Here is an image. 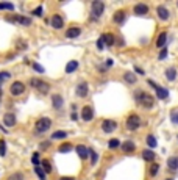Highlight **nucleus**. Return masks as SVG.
<instances>
[{"mask_svg":"<svg viewBox=\"0 0 178 180\" xmlns=\"http://www.w3.org/2000/svg\"><path fill=\"white\" fill-rule=\"evenodd\" d=\"M50 146H52L50 141H42V143L39 144V150H45V149H49Z\"/></svg>","mask_w":178,"mask_h":180,"instance_id":"obj_38","label":"nucleus"},{"mask_svg":"<svg viewBox=\"0 0 178 180\" xmlns=\"http://www.w3.org/2000/svg\"><path fill=\"white\" fill-rule=\"evenodd\" d=\"M92 117H94V110H92L91 107L86 105V107L81 108V119H83L85 122L92 121Z\"/></svg>","mask_w":178,"mask_h":180,"instance_id":"obj_10","label":"nucleus"},{"mask_svg":"<svg viewBox=\"0 0 178 180\" xmlns=\"http://www.w3.org/2000/svg\"><path fill=\"white\" fill-rule=\"evenodd\" d=\"M134 100H136V103L142 105L144 108H152L153 103H155L153 96H150V94L145 93V91H136V93H134Z\"/></svg>","mask_w":178,"mask_h":180,"instance_id":"obj_1","label":"nucleus"},{"mask_svg":"<svg viewBox=\"0 0 178 180\" xmlns=\"http://www.w3.org/2000/svg\"><path fill=\"white\" fill-rule=\"evenodd\" d=\"M148 85L155 88L158 99H167V97H169V91H167V89H166V88H162V86H159V85H156L153 80H148Z\"/></svg>","mask_w":178,"mask_h":180,"instance_id":"obj_7","label":"nucleus"},{"mask_svg":"<svg viewBox=\"0 0 178 180\" xmlns=\"http://www.w3.org/2000/svg\"><path fill=\"white\" fill-rule=\"evenodd\" d=\"M167 57V49H161V52H159V55H158V58L159 60H164Z\"/></svg>","mask_w":178,"mask_h":180,"instance_id":"obj_45","label":"nucleus"},{"mask_svg":"<svg viewBox=\"0 0 178 180\" xmlns=\"http://www.w3.org/2000/svg\"><path fill=\"white\" fill-rule=\"evenodd\" d=\"M103 11H105V3H103V2H100V0H95V2H92V5H91V13H92L94 17H100L102 14H103Z\"/></svg>","mask_w":178,"mask_h":180,"instance_id":"obj_5","label":"nucleus"},{"mask_svg":"<svg viewBox=\"0 0 178 180\" xmlns=\"http://www.w3.org/2000/svg\"><path fill=\"white\" fill-rule=\"evenodd\" d=\"M6 155V143L5 140H0V157H5Z\"/></svg>","mask_w":178,"mask_h":180,"instance_id":"obj_37","label":"nucleus"},{"mask_svg":"<svg viewBox=\"0 0 178 180\" xmlns=\"http://www.w3.org/2000/svg\"><path fill=\"white\" fill-rule=\"evenodd\" d=\"M33 69H35V71H38L39 74H44V72H45V69L41 66L39 63H33Z\"/></svg>","mask_w":178,"mask_h":180,"instance_id":"obj_39","label":"nucleus"},{"mask_svg":"<svg viewBox=\"0 0 178 180\" xmlns=\"http://www.w3.org/2000/svg\"><path fill=\"white\" fill-rule=\"evenodd\" d=\"M166 41H167V33L166 31H162L158 39H156V47H159V49H164V44H166Z\"/></svg>","mask_w":178,"mask_h":180,"instance_id":"obj_23","label":"nucleus"},{"mask_svg":"<svg viewBox=\"0 0 178 180\" xmlns=\"http://www.w3.org/2000/svg\"><path fill=\"white\" fill-rule=\"evenodd\" d=\"M158 171H159V164H158V163H153L152 168H150V176L155 177L156 174H158Z\"/></svg>","mask_w":178,"mask_h":180,"instance_id":"obj_35","label":"nucleus"},{"mask_svg":"<svg viewBox=\"0 0 178 180\" xmlns=\"http://www.w3.org/2000/svg\"><path fill=\"white\" fill-rule=\"evenodd\" d=\"M103 47H105L103 39H102V38H99V41H97V49H99V50H103Z\"/></svg>","mask_w":178,"mask_h":180,"instance_id":"obj_46","label":"nucleus"},{"mask_svg":"<svg viewBox=\"0 0 178 180\" xmlns=\"http://www.w3.org/2000/svg\"><path fill=\"white\" fill-rule=\"evenodd\" d=\"M156 13H158V17H159L161 20H167V19L170 17V11H169L164 5H159L158 8H156Z\"/></svg>","mask_w":178,"mask_h":180,"instance_id":"obj_17","label":"nucleus"},{"mask_svg":"<svg viewBox=\"0 0 178 180\" xmlns=\"http://www.w3.org/2000/svg\"><path fill=\"white\" fill-rule=\"evenodd\" d=\"M134 69H136V72H138V74H142V75H144V71H142L141 67H134Z\"/></svg>","mask_w":178,"mask_h":180,"instance_id":"obj_49","label":"nucleus"},{"mask_svg":"<svg viewBox=\"0 0 178 180\" xmlns=\"http://www.w3.org/2000/svg\"><path fill=\"white\" fill-rule=\"evenodd\" d=\"M100 38L103 39L105 46H108V47H111V46H114V44H116V36H114L113 33H105V34H102Z\"/></svg>","mask_w":178,"mask_h":180,"instance_id":"obj_19","label":"nucleus"},{"mask_svg":"<svg viewBox=\"0 0 178 180\" xmlns=\"http://www.w3.org/2000/svg\"><path fill=\"white\" fill-rule=\"evenodd\" d=\"M89 94V85L86 81H81L78 83V86H77V96L78 97H86V96Z\"/></svg>","mask_w":178,"mask_h":180,"instance_id":"obj_11","label":"nucleus"},{"mask_svg":"<svg viewBox=\"0 0 178 180\" xmlns=\"http://www.w3.org/2000/svg\"><path fill=\"white\" fill-rule=\"evenodd\" d=\"M59 180H75L73 177H61Z\"/></svg>","mask_w":178,"mask_h":180,"instance_id":"obj_50","label":"nucleus"},{"mask_svg":"<svg viewBox=\"0 0 178 180\" xmlns=\"http://www.w3.org/2000/svg\"><path fill=\"white\" fill-rule=\"evenodd\" d=\"M50 25L53 27V28L59 30V28H63V27H64V20H63V17H61L59 14H55L50 19Z\"/></svg>","mask_w":178,"mask_h":180,"instance_id":"obj_14","label":"nucleus"},{"mask_svg":"<svg viewBox=\"0 0 178 180\" xmlns=\"http://www.w3.org/2000/svg\"><path fill=\"white\" fill-rule=\"evenodd\" d=\"M166 180H172V179H166Z\"/></svg>","mask_w":178,"mask_h":180,"instance_id":"obj_51","label":"nucleus"},{"mask_svg":"<svg viewBox=\"0 0 178 180\" xmlns=\"http://www.w3.org/2000/svg\"><path fill=\"white\" fill-rule=\"evenodd\" d=\"M116 128H117V122L113 121V119H105L102 122V130H103L105 133H113Z\"/></svg>","mask_w":178,"mask_h":180,"instance_id":"obj_9","label":"nucleus"},{"mask_svg":"<svg viewBox=\"0 0 178 180\" xmlns=\"http://www.w3.org/2000/svg\"><path fill=\"white\" fill-rule=\"evenodd\" d=\"M142 158L145 161H155V152L153 150H144L142 152Z\"/></svg>","mask_w":178,"mask_h":180,"instance_id":"obj_27","label":"nucleus"},{"mask_svg":"<svg viewBox=\"0 0 178 180\" xmlns=\"http://www.w3.org/2000/svg\"><path fill=\"white\" fill-rule=\"evenodd\" d=\"M166 78H167L169 81H174V80L177 78V69H175V67L166 69Z\"/></svg>","mask_w":178,"mask_h":180,"instance_id":"obj_26","label":"nucleus"},{"mask_svg":"<svg viewBox=\"0 0 178 180\" xmlns=\"http://www.w3.org/2000/svg\"><path fill=\"white\" fill-rule=\"evenodd\" d=\"M113 64H114V61H113L111 58H108V60H106V67H111Z\"/></svg>","mask_w":178,"mask_h":180,"instance_id":"obj_48","label":"nucleus"},{"mask_svg":"<svg viewBox=\"0 0 178 180\" xmlns=\"http://www.w3.org/2000/svg\"><path fill=\"white\" fill-rule=\"evenodd\" d=\"M120 147H122V150L125 152V154H133V152L136 150V144L133 143V141H125L124 144H120Z\"/></svg>","mask_w":178,"mask_h":180,"instance_id":"obj_20","label":"nucleus"},{"mask_svg":"<svg viewBox=\"0 0 178 180\" xmlns=\"http://www.w3.org/2000/svg\"><path fill=\"white\" fill-rule=\"evenodd\" d=\"M77 67H78V61H75V60L69 61L66 64V74H72L73 71H77Z\"/></svg>","mask_w":178,"mask_h":180,"instance_id":"obj_25","label":"nucleus"},{"mask_svg":"<svg viewBox=\"0 0 178 180\" xmlns=\"http://www.w3.org/2000/svg\"><path fill=\"white\" fill-rule=\"evenodd\" d=\"M75 150H77L78 157L81 158V160H86V158L89 157V154H91V149H88L86 146H83V144H78L77 147H75Z\"/></svg>","mask_w":178,"mask_h":180,"instance_id":"obj_15","label":"nucleus"},{"mask_svg":"<svg viewBox=\"0 0 178 180\" xmlns=\"http://www.w3.org/2000/svg\"><path fill=\"white\" fill-rule=\"evenodd\" d=\"M89 155H91V163H92V164H95V163H97V158H99V155L95 154V150H92V149H91V154H89Z\"/></svg>","mask_w":178,"mask_h":180,"instance_id":"obj_40","label":"nucleus"},{"mask_svg":"<svg viewBox=\"0 0 178 180\" xmlns=\"http://www.w3.org/2000/svg\"><path fill=\"white\" fill-rule=\"evenodd\" d=\"M125 19H127V13H125L124 10L116 11V13H114V16H113V20H114V22L117 24V25H124Z\"/></svg>","mask_w":178,"mask_h":180,"instance_id":"obj_12","label":"nucleus"},{"mask_svg":"<svg viewBox=\"0 0 178 180\" xmlns=\"http://www.w3.org/2000/svg\"><path fill=\"white\" fill-rule=\"evenodd\" d=\"M24 91H25V85H24L22 81L11 83V88H10L11 96H20V94H24Z\"/></svg>","mask_w":178,"mask_h":180,"instance_id":"obj_8","label":"nucleus"},{"mask_svg":"<svg viewBox=\"0 0 178 180\" xmlns=\"http://www.w3.org/2000/svg\"><path fill=\"white\" fill-rule=\"evenodd\" d=\"M16 122H17V119H16V114L14 113H5V116H3V124H5V125L14 127Z\"/></svg>","mask_w":178,"mask_h":180,"instance_id":"obj_16","label":"nucleus"},{"mask_svg":"<svg viewBox=\"0 0 178 180\" xmlns=\"http://www.w3.org/2000/svg\"><path fill=\"white\" fill-rule=\"evenodd\" d=\"M177 138H178V136H177Z\"/></svg>","mask_w":178,"mask_h":180,"instance_id":"obj_52","label":"nucleus"},{"mask_svg":"<svg viewBox=\"0 0 178 180\" xmlns=\"http://www.w3.org/2000/svg\"><path fill=\"white\" fill-rule=\"evenodd\" d=\"M70 150H73V146H72L70 143H63V144H61V146L58 147V152H59V154H69Z\"/></svg>","mask_w":178,"mask_h":180,"instance_id":"obj_24","label":"nucleus"},{"mask_svg":"<svg viewBox=\"0 0 178 180\" xmlns=\"http://www.w3.org/2000/svg\"><path fill=\"white\" fill-rule=\"evenodd\" d=\"M81 34V30L78 28V27H72V28H69L66 31V38L67 39H73V38H78Z\"/></svg>","mask_w":178,"mask_h":180,"instance_id":"obj_21","label":"nucleus"},{"mask_svg":"<svg viewBox=\"0 0 178 180\" xmlns=\"http://www.w3.org/2000/svg\"><path fill=\"white\" fill-rule=\"evenodd\" d=\"M125 125L130 131H134V130H138L141 127V117L138 114H130L127 117V122H125Z\"/></svg>","mask_w":178,"mask_h":180,"instance_id":"obj_4","label":"nucleus"},{"mask_svg":"<svg viewBox=\"0 0 178 180\" xmlns=\"http://www.w3.org/2000/svg\"><path fill=\"white\" fill-rule=\"evenodd\" d=\"M41 164H42V169L45 171V174H50V172H52V163L49 160H42Z\"/></svg>","mask_w":178,"mask_h":180,"instance_id":"obj_31","label":"nucleus"},{"mask_svg":"<svg viewBox=\"0 0 178 180\" xmlns=\"http://www.w3.org/2000/svg\"><path fill=\"white\" fill-rule=\"evenodd\" d=\"M35 172H36V176L39 180H45L47 179V174H45V171L41 168V166H38V168H35Z\"/></svg>","mask_w":178,"mask_h":180,"instance_id":"obj_29","label":"nucleus"},{"mask_svg":"<svg viewBox=\"0 0 178 180\" xmlns=\"http://www.w3.org/2000/svg\"><path fill=\"white\" fill-rule=\"evenodd\" d=\"M52 105L55 110H61L64 105V99H63V96L61 94H53L52 96Z\"/></svg>","mask_w":178,"mask_h":180,"instance_id":"obj_13","label":"nucleus"},{"mask_svg":"<svg viewBox=\"0 0 178 180\" xmlns=\"http://www.w3.org/2000/svg\"><path fill=\"white\" fill-rule=\"evenodd\" d=\"M10 180H24V174H22V172H16L14 176L10 177Z\"/></svg>","mask_w":178,"mask_h":180,"instance_id":"obj_41","label":"nucleus"},{"mask_svg":"<svg viewBox=\"0 0 178 180\" xmlns=\"http://www.w3.org/2000/svg\"><path fill=\"white\" fill-rule=\"evenodd\" d=\"M11 77V74L10 72H0V85H2V81L6 80V78H10Z\"/></svg>","mask_w":178,"mask_h":180,"instance_id":"obj_42","label":"nucleus"},{"mask_svg":"<svg viewBox=\"0 0 178 180\" xmlns=\"http://www.w3.org/2000/svg\"><path fill=\"white\" fill-rule=\"evenodd\" d=\"M5 20L6 22H19L20 25H31V19L30 17H25V16H19V14H16V16H8V17H5Z\"/></svg>","mask_w":178,"mask_h":180,"instance_id":"obj_6","label":"nucleus"},{"mask_svg":"<svg viewBox=\"0 0 178 180\" xmlns=\"http://www.w3.org/2000/svg\"><path fill=\"white\" fill-rule=\"evenodd\" d=\"M124 80L127 81V83H130V85H133V83H136V75L133 74V72H125L124 74Z\"/></svg>","mask_w":178,"mask_h":180,"instance_id":"obj_28","label":"nucleus"},{"mask_svg":"<svg viewBox=\"0 0 178 180\" xmlns=\"http://www.w3.org/2000/svg\"><path fill=\"white\" fill-rule=\"evenodd\" d=\"M167 166H169V169H178V155H174V157H169L167 158Z\"/></svg>","mask_w":178,"mask_h":180,"instance_id":"obj_22","label":"nucleus"},{"mask_svg":"<svg viewBox=\"0 0 178 180\" xmlns=\"http://www.w3.org/2000/svg\"><path fill=\"white\" fill-rule=\"evenodd\" d=\"M77 117H78V116H77V113H75V107H73V111H72V114H70V119H72V121H77Z\"/></svg>","mask_w":178,"mask_h":180,"instance_id":"obj_47","label":"nucleus"},{"mask_svg":"<svg viewBox=\"0 0 178 180\" xmlns=\"http://www.w3.org/2000/svg\"><path fill=\"white\" fill-rule=\"evenodd\" d=\"M0 10L13 11V10H14V5H13V3H8V2H2V3H0Z\"/></svg>","mask_w":178,"mask_h":180,"instance_id":"obj_34","label":"nucleus"},{"mask_svg":"<svg viewBox=\"0 0 178 180\" xmlns=\"http://www.w3.org/2000/svg\"><path fill=\"white\" fill-rule=\"evenodd\" d=\"M30 85L35 89H38L41 94H47V93H49V89H50V83H47V81L41 80V78H31Z\"/></svg>","mask_w":178,"mask_h":180,"instance_id":"obj_3","label":"nucleus"},{"mask_svg":"<svg viewBox=\"0 0 178 180\" xmlns=\"http://www.w3.org/2000/svg\"><path fill=\"white\" fill-rule=\"evenodd\" d=\"M119 146H120V141L117 140V138H113V140H109V143H108L109 149H117Z\"/></svg>","mask_w":178,"mask_h":180,"instance_id":"obj_32","label":"nucleus"},{"mask_svg":"<svg viewBox=\"0 0 178 180\" xmlns=\"http://www.w3.org/2000/svg\"><path fill=\"white\" fill-rule=\"evenodd\" d=\"M31 163L35 164V168H38V166L41 164V161H39V152H35V154H33V157H31Z\"/></svg>","mask_w":178,"mask_h":180,"instance_id":"obj_36","label":"nucleus"},{"mask_svg":"<svg viewBox=\"0 0 178 180\" xmlns=\"http://www.w3.org/2000/svg\"><path fill=\"white\" fill-rule=\"evenodd\" d=\"M67 133L63 130H58V131H55V133H52V140H63V138H66Z\"/></svg>","mask_w":178,"mask_h":180,"instance_id":"obj_30","label":"nucleus"},{"mask_svg":"<svg viewBox=\"0 0 178 180\" xmlns=\"http://www.w3.org/2000/svg\"><path fill=\"white\" fill-rule=\"evenodd\" d=\"M52 127V119L50 117H39L35 124V131L36 133H45V131H49V128Z\"/></svg>","mask_w":178,"mask_h":180,"instance_id":"obj_2","label":"nucleus"},{"mask_svg":"<svg viewBox=\"0 0 178 180\" xmlns=\"http://www.w3.org/2000/svg\"><path fill=\"white\" fill-rule=\"evenodd\" d=\"M170 119H172L174 124H178V111L175 110V111H172V114H170Z\"/></svg>","mask_w":178,"mask_h":180,"instance_id":"obj_44","label":"nucleus"},{"mask_svg":"<svg viewBox=\"0 0 178 180\" xmlns=\"http://www.w3.org/2000/svg\"><path fill=\"white\" fill-rule=\"evenodd\" d=\"M147 144H148V147H156V144H158V143H156V138L153 136V135H148L147 136Z\"/></svg>","mask_w":178,"mask_h":180,"instance_id":"obj_33","label":"nucleus"},{"mask_svg":"<svg viewBox=\"0 0 178 180\" xmlns=\"http://www.w3.org/2000/svg\"><path fill=\"white\" fill-rule=\"evenodd\" d=\"M134 14H138V16H145L147 13H148V6L145 3H138V5H134Z\"/></svg>","mask_w":178,"mask_h":180,"instance_id":"obj_18","label":"nucleus"},{"mask_svg":"<svg viewBox=\"0 0 178 180\" xmlns=\"http://www.w3.org/2000/svg\"><path fill=\"white\" fill-rule=\"evenodd\" d=\"M42 6H38V8L36 10H33V16H38V17H41V16H42Z\"/></svg>","mask_w":178,"mask_h":180,"instance_id":"obj_43","label":"nucleus"}]
</instances>
